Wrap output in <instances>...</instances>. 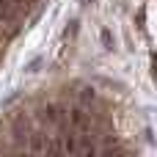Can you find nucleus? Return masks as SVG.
I'll list each match as a JSON object with an SVG mask.
<instances>
[{"mask_svg":"<svg viewBox=\"0 0 157 157\" xmlns=\"http://www.w3.org/2000/svg\"><path fill=\"white\" fill-rule=\"evenodd\" d=\"M77 25H80V22H77V19H72V22L63 28V39H72V36L77 33Z\"/></svg>","mask_w":157,"mask_h":157,"instance_id":"nucleus-4","label":"nucleus"},{"mask_svg":"<svg viewBox=\"0 0 157 157\" xmlns=\"http://www.w3.org/2000/svg\"><path fill=\"white\" fill-rule=\"evenodd\" d=\"M41 63H44V55H36V58H33V61H30V63L25 66V72H28V75H36Z\"/></svg>","mask_w":157,"mask_h":157,"instance_id":"nucleus-1","label":"nucleus"},{"mask_svg":"<svg viewBox=\"0 0 157 157\" xmlns=\"http://www.w3.org/2000/svg\"><path fill=\"white\" fill-rule=\"evenodd\" d=\"M77 97H80V102H94V99H97L94 88H80V94H77Z\"/></svg>","mask_w":157,"mask_h":157,"instance_id":"nucleus-3","label":"nucleus"},{"mask_svg":"<svg viewBox=\"0 0 157 157\" xmlns=\"http://www.w3.org/2000/svg\"><path fill=\"white\" fill-rule=\"evenodd\" d=\"M102 44H105V50H113V47H116V41H113V33H110L108 28L102 30Z\"/></svg>","mask_w":157,"mask_h":157,"instance_id":"nucleus-2","label":"nucleus"},{"mask_svg":"<svg viewBox=\"0 0 157 157\" xmlns=\"http://www.w3.org/2000/svg\"><path fill=\"white\" fill-rule=\"evenodd\" d=\"M77 3H80V6H88V3H91V0H77Z\"/></svg>","mask_w":157,"mask_h":157,"instance_id":"nucleus-5","label":"nucleus"}]
</instances>
